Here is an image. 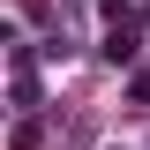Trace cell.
Returning <instances> with one entry per match:
<instances>
[{
  "mask_svg": "<svg viewBox=\"0 0 150 150\" xmlns=\"http://www.w3.org/2000/svg\"><path fill=\"white\" fill-rule=\"evenodd\" d=\"M8 143H15V150H38V143H45V120H30V112H23V120H15V135H8Z\"/></svg>",
  "mask_w": 150,
  "mask_h": 150,
  "instance_id": "1",
  "label": "cell"
}]
</instances>
